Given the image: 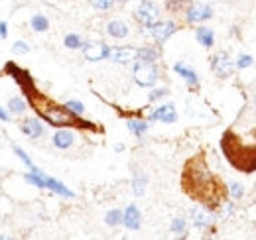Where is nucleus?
<instances>
[{"label": "nucleus", "instance_id": "nucleus-1", "mask_svg": "<svg viewBox=\"0 0 256 240\" xmlns=\"http://www.w3.org/2000/svg\"><path fill=\"white\" fill-rule=\"evenodd\" d=\"M4 73L14 77V81L20 85V89L24 92L28 104L38 114V118L48 122L50 126H56V128H79V130H91V132H100L102 130L93 122L83 120L79 114H73L65 104H60L58 100H54L52 96L42 92L36 87L32 75L26 69H20L16 63H6Z\"/></svg>", "mask_w": 256, "mask_h": 240}, {"label": "nucleus", "instance_id": "nucleus-2", "mask_svg": "<svg viewBox=\"0 0 256 240\" xmlns=\"http://www.w3.org/2000/svg\"><path fill=\"white\" fill-rule=\"evenodd\" d=\"M182 191L201 207L213 210H221L223 203L228 197L226 185L223 180L211 172L207 158L203 152L192 156L182 170Z\"/></svg>", "mask_w": 256, "mask_h": 240}, {"label": "nucleus", "instance_id": "nucleus-3", "mask_svg": "<svg viewBox=\"0 0 256 240\" xmlns=\"http://www.w3.org/2000/svg\"><path fill=\"white\" fill-rule=\"evenodd\" d=\"M221 150L228 166L240 174L256 172V114L248 108L240 112L236 122L226 128L221 138Z\"/></svg>", "mask_w": 256, "mask_h": 240}, {"label": "nucleus", "instance_id": "nucleus-4", "mask_svg": "<svg viewBox=\"0 0 256 240\" xmlns=\"http://www.w3.org/2000/svg\"><path fill=\"white\" fill-rule=\"evenodd\" d=\"M134 18L144 28H150V26H154L160 20V8L154 2H150V0H142L138 4V8L134 10Z\"/></svg>", "mask_w": 256, "mask_h": 240}, {"label": "nucleus", "instance_id": "nucleus-5", "mask_svg": "<svg viewBox=\"0 0 256 240\" xmlns=\"http://www.w3.org/2000/svg\"><path fill=\"white\" fill-rule=\"evenodd\" d=\"M160 73H158V67L154 63H142L138 61L134 65V81L140 85V87H154L156 81H158Z\"/></svg>", "mask_w": 256, "mask_h": 240}, {"label": "nucleus", "instance_id": "nucleus-6", "mask_svg": "<svg viewBox=\"0 0 256 240\" xmlns=\"http://www.w3.org/2000/svg\"><path fill=\"white\" fill-rule=\"evenodd\" d=\"M26 181L34 183L36 187H48V189H52V191H56V193H60V195H64V197H73V193L65 187L64 183H60V181L44 176L42 172H32V174H28V176H26Z\"/></svg>", "mask_w": 256, "mask_h": 240}, {"label": "nucleus", "instance_id": "nucleus-7", "mask_svg": "<svg viewBox=\"0 0 256 240\" xmlns=\"http://www.w3.org/2000/svg\"><path fill=\"white\" fill-rule=\"evenodd\" d=\"M211 69H213V73H215L219 79H226V77L232 75L234 63H232L230 56H228L226 52H219V54H215V56L211 58Z\"/></svg>", "mask_w": 256, "mask_h": 240}, {"label": "nucleus", "instance_id": "nucleus-8", "mask_svg": "<svg viewBox=\"0 0 256 240\" xmlns=\"http://www.w3.org/2000/svg\"><path fill=\"white\" fill-rule=\"evenodd\" d=\"M213 18V8L201 2H192L190 8L186 10V22L188 24H201L205 20Z\"/></svg>", "mask_w": 256, "mask_h": 240}, {"label": "nucleus", "instance_id": "nucleus-9", "mask_svg": "<svg viewBox=\"0 0 256 240\" xmlns=\"http://www.w3.org/2000/svg\"><path fill=\"white\" fill-rule=\"evenodd\" d=\"M178 30H180V28H178L176 22H172V20H170V22H162V20H158L154 26H150V36H152L158 44H164L168 38H172Z\"/></svg>", "mask_w": 256, "mask_h": 240}, {"label": "nucleus", "instance_id": "nucleus-10", "mask_svg": "<svg viewBox=\"0 0 256 240\" xmlns=\"http://www.w3.org/2000/svg\"><path fill=\"white\" fill-rule=\"evenodd\" d=\"M83 56L87 61H100V60H108L110 56V48L106 44H100V42H93V44H87L83 46Z\"/></svg>", "mask_w": 256, "mask_h": 240}, {"label": "nucleus", "instance_id": "nucleus-11", "mask_svg": "<svg viewBox=\"0 0 256 240\" xmlns=\"http://www.w3.org/2000/svg\"><path fill=\"white\" fill-rule=\"evenodd\" d=\"M108 60L118 63V65H128V63H132V61H136V48H130V46L114 48V50H110Z\"/></svg>", "mask_w": 256, "mask_h": 240}, {"label": "nucleus", "instance_id": "nucleus-12", "mask_svg": "<svg viewBox=\"0 0 256 240\" xmlns=\"http://www.w3.org/2000/svg\"><path fill=\"white\" fill-rule=\"evenodd\" d=\"M122 224L126 226L128 230H138L142 224V214L136 205H128L126 210L122 212Z\"/></svg>", "mask_w": 256, "mask_h": 240}, {"label": "nucleus", "instance_id": "nucleus-13", "mask_svg": "<svg viewBox=\"0 0 256 240\" xmlns=\"http://www.w3.org/2000/svg\"><path fill=\"white\" fill-rule=\"evenodd\" d=\"M150 120H162V122H176L178 120V112H176V104L174 102H166L158 106L152 114H150Z\"/></svg>", "mask_w": 256, "mask_h": 240}, {"label": "nucleus", "instance_id": "nucleus-14", "mask_svg": "<svg viewBox=\"0 0 256 240\" xmlns=\"http://www.w3.org/2000/svg\"><path fill=\"white\" fill-rule=\"evenodd\" d=\"M192 218H193V224H195L197 228H209L211 222H213V214H211V210L205 209V207H201V205L192 210Z\"/></svg>", "mask_w": 256, "mask_h": 240}, {"label": "nucleus", "instance_id": "nucleus-15", "mask_svg": "<svg viewBox=\"0 0 256 240\" xmlns=\"http://www.w3.org/2000/svg\"><path fill=\"white\" fill-rule=\"evenodd\" d=\"M73 140H75V136H73V132H69V128H60V130L54 134V144H56V148H60V150L71 148V146H73Z\"/></svg>", "mask_w": 256, "mask_h": 240}, {"label": "nucleus", "instance_id": "nucleus-16", "mask_svg": "<svg viewBox=\"0 0 256 240\" xmlns=\"http://www.w3.org/2000/svg\"><path fill=\"white\" fill-rule=\"evenodd\" d=\"M160 60V52L154 48V46H144V48H138L136 50V61H142V63H156Z\"/></svg>", "mask_w": 256, "mask_h": 240}, {"label": "nucleus", "instance_id": "nucleus-17", "mask_svg": "<svg viewBox=\"0 0 256 240\" xmlns=\"http://www.w3.org/2000/svg\"><path fill=\"white\" fill-rule=\"evenodd\" d=\"M20 130H22V134H26L28 138H38V136H42V132H44V128H42V124L38 122L36 118H26L22 124H20Z\"/></svg>", "mask_w": 256, "mask_h": 240}, {"label": "nucleus", "instance_id": "nucleus-18", "mask_svg": "<svg viewBox=\"0 0 256 240\" xmlns=\"http://www.w3.org/2000/svg\"><path fill=\"white\" fill-rule=\"evenodd\" d=\"M128 26L122 22V20H110L108 24H106V34L110 36V38H116V40H122V38H126L128 36Z\"/></svg>", "mask_w": 256, "mask_h": 240}, {"label": "nucleus", "instance_id": "nucleus-19", "mask_svg": "<svg viewBox=\"0 0 256 240\" xmlns=\"http://www.w3.org/2000/svg\"><path fill=\"white\" fill-rule=\"evenodd\" d=\"M174 71L180 73V75L188 81V85H192V87H197V85H199V77H197V73L193 71L192 67L184 65V63H176V65H174Z\"/></svg>", "mask_w": 256, "mask_h": 240}, {"label": "nucleus", "instance_id": "nucleus-20", "mask_svg": "<svg viewBox=\"0 0 256 240\" xmlns=\"http://www.w3.org/2000/svg\"><path fill=\"white\" fill-rule=\"evenodd\" d=\"M195 38H197V42L203 48H213V44H215V34H213L211 28H207V26H199L195 30Z\"/></svg>", "mask_w": 256, "mask_h": 240}, {"label": "nucleus", "instance_id": "nucleus-21", "mask_svg": "<svg viewBox=\"0 0 256 240\" xmlns=\"http://www.w3.org/2000/svg\"><path fill=\"white\" fill-rule=\"evenodd\" d=\"M190 4H192V0H166V2H164L166 10L172 12V14H182V12H186V10L190 8Z\"/></svg>", "mask_w": 256, "mask_h": 240}, {"label": "nucleus", "instance_id": "nucleus-22", "mask_svg": "<svg viewBox=\"0 0 256 240\" xmlns=\"http://www.w3.org/2000/svg\"><path fill=\"white\" fill-rule=\"evenodd\" d=\"M126 126L136 138H142V134L148 130V122H144V120H128Z\"/></svg>", "mask_w": 256, "mask_h": 240}, {"label": "nucleus", "instance_id": "nucleus-23", "mask_svg": "<svg viewBox=\"0 0 256 240\" xmlns=\"http://www.w3.org/2000/svg\"><path fill=\"white\" fill-rule=\"evenodd\" d=\"M146 176H134V180H132V191H134V195H144V189H146Z\"/></svg>", "mask_w": 256, "mask_h": 240}, {"label": "nucleus", "instance_id": "nucleus-24", "mask_svg": "<svg viewBox=\"0 0 256 240\" xmlns=\"http://www.w3.org/2000/svg\"><path fill=\"white\" fill-rule=\"evenodd\" d=\"M8 108H10L12 114H22L24 108H26V102H24L20 96H12L10 102H8Z\"/></svg>", "mask_w": 256, "mask_h": 240}, {"label": "nucleus", "instance_id": "nucleus-25", "mask_svg": "<svg viewBox=\"0 0 256 240\" xmlns=\"http://www.w3.org/2000/svg\"><path fill=\"white\" fill-rule=\"evenodd\" d=\"M64 44H65V48H69V50H79V48H83V40H81L77 34H67Z\"/></svg>", "mask_w": 256, "mask_h": 240}, {"label": "nucleus", "instance_id": "nucleus-26", "mask_svg": "<svg viewBox=\"0 0 256 240\" xmlns=\"http://www.w3.org/2000/svg\"><path fill=\"white\" fill-rule=\"evenodd\" d=\"M32 28L36 32H46L50 28V20L46 16H42V14H36L32 18Z\"/></svg>", "mask_w": 256, "mask_h": 240}, {"label": "nucleus", "instance_id": "nucleus-27", "mask_svg": "<svg viewBox=\"0 0 256 240\" xmlns=\"http://www.w3.org/2000/svg\"><path fill=\"white\" fill-rule=\"evenodd\" d=\"M104 222L108 224V226H118L120 222H122V212L120 210H108L106 212V216H104Z\"/></svg>", "mask_w": 256, "mask_h": 240}, {"label": "nucleus", "instance_id": "nucleus-28", "mask_svg": "<svg viewBox=\"0 0 256 240\" xmlns=\"http://www.w3.org/2000/svg\"><path fill=\"white\" fill-rule=\"evenodd\" d=\"M188 230V222H186V218L184 216H176L174 220H172V232H176V234H184Z\"/></svg>", "mask_w": 256, "mask_h": 240}, {"label": "nucleus", "instance_id": "nucleus-29", "mask_svg": "<svg viewBox=\"0 0 256 240\" xmlns=\"http://www.w3.org/2000/svg\"><path fill=\"white\" fill-rule=\"evenodd\" d=\"M65 106H67L73 114H79V116L85 112V106H83V102H79V100H67Z\"/></svg>", "mask_w": 256, "mask_h": 240}, {"label": "nucleus", "instance_id": "nucleus-30", "mask_svg": "<svg viewBox=\"0 0 256 240\" xmlns=\"http://www.w3.org/2000/svg\"><path fill=\"white\" fill-rule=\"evenodd\" d=\"M230 195H232V199H242V195H244V187H242V183H238V181H234V183H230Z\"/></svg>", "mask_w": 256, "mask_h": 240}, {"label": "nucleus", "instance_id": "nucleus-31", "mask_svg": "<svg viewBox=\"0 0 256 240\" xmlns=\"http://www.w3.org/2000/svg\"><path fill=\"white\" fill-rule=\"evenodd\" d=\"M14 152H16V156H18V158H20V160H22V162H24V164H26V166H28V168L32 170V172H40V170H38V168H36V166L32 164V160H30V158L26 156V152L22 150V148L14 146Z\"/></svg>", "mask_w": 256, "mask_h": 240}, {"label": "nucleus", "instance_id": "nucleus-32", "mask_svg": "<svg viewBox=\"0 0 256 240\" xmlns=\"http://www.w3.org/2000/svg\"><path fill=\"white\" fill-rule=\"evenodd\" d=\"M89 2H91V6H95L96 10H108V8L114 6L116 0H89Z\"/></svg>", "mask_w": 256, "mask_h": 240}, {"label": "nucleus", "instance_id": "nucleus-33", "mask_svg": "<svg viewBox=\"0 0 256 240\" xmlns=\"http://www.w3.org/2000/svg\"><path fill=\"white\" fill-rule=\"evenodd\" d=\"M254 63V60H252V56H246V54H242V56H238V60H236V67L238 69H246V67H250Z\"/></svg>", "mask_w": 256, "mask_h": 240}, {"label": "nucleus", "instance_id": "nucleus-34", "mask_svg": "<svg viewBox=\"0 0 256 240\" xmlns=\"http://www.w3.org/2000/svg\"><path fill=\"white\" fill-rule=\"evenodd\" d=\"M12 52H14V54H28L30 48H28V44H24V42H16L14 48H12Z\"/></svg>", "mask_w": 256, "mask_h": 240}, {"label": "nucleus", "instance_id": "nucleus-35", "mask_svg": "<svg viewBox=\"0 0 256 240\" xmlns=\"http://www.w3.org/2000/svg\"><path fill=\"white\" fill-rule=\"evenodd\" d=\"M170 90L168 89H156V90H152L150 94H148V100H158V98H162V96H166Z\"/></svg>", "mask_w": 256, "mask_h": 240}, {"label": "nucleus", "instance_id": "nucleus-36", "mask_svg": "<svg viewBox=\"0 0 256 240\" xmlns=\"http://www.w3.org/2000/svg\"><path fill=\"white\" fill-rule=\"evenodd\" d=\"M6 36H8V26H6V22H0V38L6 40Z\"/></svg>", "mask_w": 256, "mask_h": 240}, {"label": "nucleus", "instance_id": "nucleus-37", "mask_svg": "<svg viewBox=\"0 0 256 240\" xmlns=\"http://www.w3.org/2000/svg\"><path fill=\"white\" fill-rule=\"evenodd\" d=\"M0 120H4V122H8V114H6V112H4L2 108H0Z\"/></svg>", "mask_w": 256, "mask_h": 240}, {"label": "nucleus", "instance_id": "nucleus-38", "mask_svg": "<svg viewBox=\"0 0 256 240\" xmlns=\"http://www.w3.org/2000/svg\"><path fill=\"white\" fill-rule=\"evenodd\" d=\"M118 2H122V4H124V2H128V0H118Z\"/></svg>", "mask_w": 256, "mask_h": 240}, {"label": "nucleus", "instance_id": "nucleus-39", "mask_svg": "<svg viewBox=\"0 0 256 240\" xmlns=\"http://www.w3.org/2000/svg\"><path fill=\"white\" fill-rule=\"evenodd\" d=\"M254 106H256V96H254Z\"/></svg>", "mask_w": 256, "mask_h": 240}]
</instances>
